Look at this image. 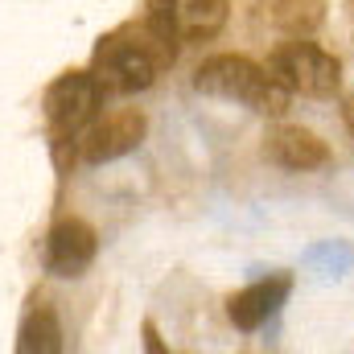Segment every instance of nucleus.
Returning a JSON list of instances; mask_svg holds the SVG:
<instances>
[{
  "label": "nucleus",
  "mask_w": 354,
  "mask_h": 354,
  "mask_svg": "<svg viewBox=\"0 0 354 354\" xmlns=\"http://www.w3.org/2000/svg\"><path fill=\"white\" fill-rule=\"evenodd\" d=\"M177 46L181 41H177L174 33L161 29L145 12L140 25H124V29L107 33L95 46L91 75L99 79L103 95H136V91H149L165 66H174Z\"/></svg>",
  "instance_id": "f257e3e1"
},
{
  "label": "nucleus",
  "mask_w": 354,
  "mask_h": 354,
  "mask_svg": "<svg viewBox=\"0 0 354 354\" xmlns=\"http://www.w3.org/2000/svg\"><path fill=\"white\" fill-rule=\"evenodd\" d=\"M194 91L227 103H243L260 115H284L292 103V91L280 87L268 66H256L243 54H214L194 71Z\"/></svg>",
  "instance_id": "f03ea898"
},
{
  "label": "nucleus",
  "mask_w": 354,
  "mask_h": 354,
  "mask_svg": "<svg viewBox=\"0 0 354 354\" xmlns=\"http://www.w3.org/2000/svg\"><path fill=\"white\" fill-rule=\"evenodd\" d=\"M268 71L280 87H288L292 95H309V99H326L342 87V62L309 37H292L276 46L268 58Z\"/></svg>",
  "instance_id": "7ed1b4c3"
},
{
  "label": "nucleus",
  "mask_w": 354,
  "mask_h": 354,
  "mask_svg": "<svg viewBox=\"0 0 354 354\" xmlns=\"http://www.w3.org/2000/svg\"><path fill=\"white\" fill-rule=\"evenodd\" d=\"M99 103H103V87L91 71H66L62 79H54L46 87L41 99V111H46V124L58 140H79L95 124L99 115Z\"/></svg>",
  "instance_id": "20e7f679"
},
{
  "label": "nucleus",
  "mask_w": 354,
  "mask_h": 354,
  "mask_svg": "<svg viewBox=\"0 0 354 354\" xmlns=\"http://www.w3.org/2000/svg\"><path fill=\"white\" fill-rule=\"evenodd\" d=\"M231 0H149V17L177 41H210L227 25Z\"/></svg>",
  "instance_id": "39448f33"
},
{
  "label": "nucleus",
  "mask_w": 354,
  "mask_h": 354,
  "mask_svg": "<svg viewBox=\"0 0 354 354\" xmlns=\"http://www.w3.org/2000/svg\"><path fill=\"white\" fill-rule=\"evenodd\" d=\"M145 140V115L136 107L111 111L107 120H95L87 132L79 136V157L87 165H103V161H120L128 157L136 145Z\"/></svg>",
  "instance_id": "423d86ee"
},
{
  "label": "nucleus",
  "mask_w": 354,
  "mask_h": 354,
  "mask_svg": "<svg viewBox=\"0 0 354 354\" xmlns=\"http://www.w3.org/2000/svg\"><path fill=\"white\" fill-rule=\"evenodd\" d=\"M95 252H99V239H95L91 223H83V218H62V223H54L50 235H46L41 264H46L50 276L71 280V276H83V272L95 264Z\"/></svg>",
  "instance_id": "0eeeda50"
},
{
  "label": "nucleus",
  "mask_w": 354,
  "mask_h": 354,
  "mask_svg": "<svg viewBox=\"0 0 354 354\" xmlns=\"http://www.w3.org/2000/svg\"><path fill=\"white\" fill-rule=\"evenodd\" d=\"M264 157L272 165L288 169V174H309V169H322L330 165V149L322 136H313L309 128H292V124H280L264 136Z\"/></svg>",
  "instance_id": "6e6552de"
},
{
  "label": "nucleus",
  "mask_w": 354,
  "mask_h": 354,
  "mask_svg": "<svg viewBox=\"0 0 354 354\" xmlns=\"http://www.w3.org/2000/svg\"><path fill=\"white\" fill-rule=\"evenodd\" d=\"M288 288H292V276H284V272L248 284L243 292H235V297L227 301V317H231V326H235V330H260L268 317L284 305Z\"/></svg>",
  "instance_id": "1a4fd4ad"
},
{
  "label": "nucleus",
  "mask_w": 354,
  "mask_h": 354,
  "mask_svg": "<svg viewBox=\"0 0 354 354\" xmlns=\"http://www.w3.org/2000/svg\"><path fill=\"white\" fill-rule=\"evenodd\" d=\"M17 351L21 354H58L62 351V322L54 313L50 301H37L25 322H21V334H17Z\"/></svg>",
  "instance_id": "9d476101"
},
{
  "label": "nucleus",
  "mask_w": 354,
  "mask_h": 354,
  "mask_svg": "<svg viewBox=\"0 0 354 354\" xmlns=\"http://www.w3.org/2000/svg\"><path fill=\"white\" fill-rule=\"evenodd\" d=\"M272 21L288 33V37H309L322 21H326V4L322 0H280Z\"/></svg>",
  "instance_id": "9b49d317"
},
{
  "label": "nucleus",
  "mask_w": 354,
  "mask_h": 354,
  "mask_svg": "<svg viewBox=\"0 0 354 354\" xmlns=\"http://www.w3.org/2000/svg\"><path fill=\"white\" fill-rule=\"evenodd\" d=\"M342 115H346V128H351V136H354V99H346V107H342Z\"/></svg>",
  "instance_id": "f8f14e48"
}]
</instances>
